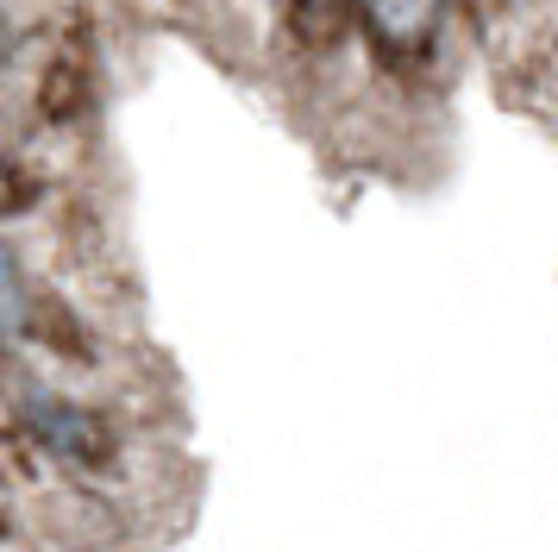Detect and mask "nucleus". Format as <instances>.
<instances>
[{"label": "nucleus", "instance_id": "nucleus-1", "mask_svg": "<svg viewBox=\"0 0 558 552\" xmlns=\"http://www.w3.org/2000/svg\"><path fill=\"white\" fill-rule=\"evenodd\" d=\"M26 427L38 433V446L57 452L63 465H76V471H113V427L95 415V408H82V401H57V396H38V408L26 415Z\"/></svg>", "mask_w": 558, "mask_h": 552}, {"label": "nucleus", "instance_id": "nucleus-2", "mask_svg": "<svg viewBox=\"0 0 558 552\" xmlns=\"http://www.w3.org/2000/svg\"><path fill=\"white\" fill-rule=\"evenodd\" d=\"M95 50L88 45H57L51 70H45V88H38V107H45V120L51 125H70L82 120L88 107H95Z\"/></svg>", "mask_w": 558, "mask_h": 552}, {"label": "nucleus", "instance_id": "nucleus-3", "mask_svg": "<svg viewBox=\"0 0 558 552\" xmlns=\"http://www.w3.org/2000/svg\"><path fill=\"white\" fill-rule=\"evenodd\" d=\"M357 20L377 45L427 50L439 32V0H357Z\"/></svg>", "mask_w": 558, "mask_h": 552}, {"label": "nucleus", "instance_id": "nucleus-4", "mask_svg": "<svg viewBox=\"0 0 558 552\" xmlns=\"http://www.w3.org/2000/svg\"><path fill=\"white\" fill-rule=\"evenodd\" d=\"M45 201V176L20 151H0V214H32Z\"/></svg>", "mask_w": 558, "mask_h": 552}, {"label": "nucleus", "instance_id": "nucleus-5", "mask_svg": "<svg viewBox=\"0 0 558 552\" xmlns=\"http://www.w3.org/2000/svg\"><path fill=\"white\" fill-rule=\"evenodd\" d=\"M307 7H320V0H307Z\"/></svg>", "mask_w": 558, "mask_h": 552}]
</instances>
